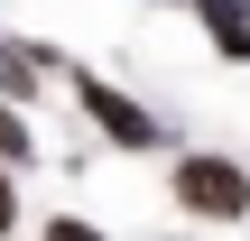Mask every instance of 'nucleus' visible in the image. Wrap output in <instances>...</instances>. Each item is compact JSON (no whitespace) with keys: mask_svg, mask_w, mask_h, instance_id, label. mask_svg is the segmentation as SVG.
I'll use <instances>...</instances> for the list:
<instances>
[{"mask_svg":"<svg viewBox=\"0 0 250 241\" xmlns=\"http://www.w3.org/2000/svg\"><path fill=\"white\" fill-rule=\"evenodd\" d=\"M19 232V176H9V167H0V241Z\"/></svg>","mask_w":250,"mask_h":241,"instance_id":"7","label":"nucleus"},{"mask_svg":"<svg viewBox=\"0 0 250 241\" xmlns=\"http://www.w3.org/2000/svg\"><path fill=\"white\" fill-rule=\"evenodd\" d=\"M65 84H74V102H83V121L111 139V149H130V158H148V149H167V121L139 102V93H121V84H102V74H83V65H65Z\"/></svg>","mask_w":250,"mask_h":241,"instance_id":"2","label":"nucleus"},{"mask_svg":"<svg viewBox=\"0 0 250 241\" xmlns=\"http://www.w3.org/2000/svg\"><path fill=\"white\" fill-rule=\"evenodd\" d=\"M167 195H176L186 214H204V223H250V167L223 158V149H176Z\"/></svg>","mask_w":250,"mask_h":241,"instance_id":"1","label":"nucleus"},{"mask_svg":"<svg viewBox=\"0 0 250 241\" xmlns=\"http://www.w3.org/2000/svg\"><path fill=\"white\" fill-rule=\"evenodd\" d=\"M232 9H241V19H250V0H232Z\"/></svg>","mask_w":250,"mask_h":241,"instance_id":"8","label":"nucleus"},{"mask_svg":"<svg viewBox=\"0 0 250 241\" xmlns=\"http://www.w3.org/2000/svg\"><path fill=\"white\" fill-rule=\"evenodd\" d=\"M0 167H9V176L37 167V121H28L19 102H0Z\"/></svg>","mask_w":250,"mask_h":241,"instance_id":"5","label":"nucleus"},{"mask_svg":"<svg viewBox=\"0 0 250 241\" xmlns=\"http://www.w3.org/2000/svg\"><path fill=\"white\" fill-rule=\"evenodd\" d=\"M195 19H204V37H213V56L223 65H250V19L232 9V0H186Z\"/></svg>","mask_w":250,"mask_h":241,"instance_id":"4","label":"nucleus"},{"mask_svg":"<svg viewBox=\"0 0 250 241\" xmlns=\"http://www.w3.org/2000/svg\"><path fill=\"white\" fill-rule=\"evenodd\" d=\"M37 241H111V232H102V223H83V214H46Z\"/></svg>","mask_w":250,"mask_h":241,"instance_id":"6","label":"nucleus"},{"mask_svg":"<svg viewBox=\"0 0 250 241\" xmlns=\"http://www.w3.org/2000/svg\"><path fill=\"white\" fill-rule=\"evenodd\" d=\"M65 56H46V46H19V37H0V102H28L46 74H56Z\"/></svg>","mask_w":250,"mask_h":241,"instance_id":"3","label":"nucleus"}]
</instances>
